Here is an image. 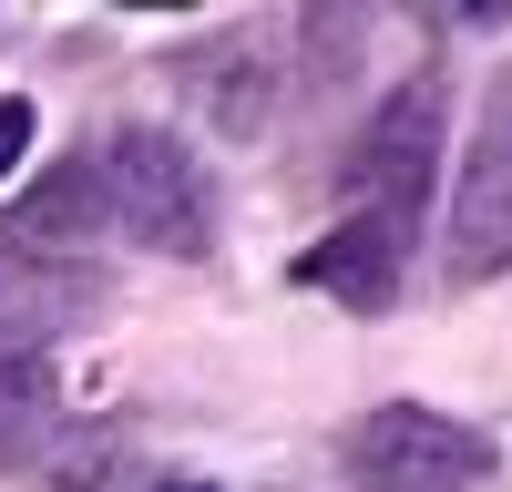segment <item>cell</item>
Instances as JSON below:
<instances>
[{"mask_svg":"<svg viewBox=\"0 0 512 492\" xmlns=\"http://www.w3.org/2000/svg\"><path fill=\"white\" fill-rule=\"evenodd\" d=\"M93 185H103V226H123L154 257H205L216 246V205H205L195 154L175 134H154V123H134V134H113L93 154Z\"/></svg>","mask_w":512,"mask_h":492,"instance_id":"6da1fadb","label":"cell"},{"mask_svg":"<svg viewBox=\"0 0 512 492\" xmlns=\"http://www.w3.org/2000/svg\"><path fill=\"white\" fill-rule=\"evenodd\" d=\"M338 472H349V492H472L492 472V451H482V431L441 421V410L390 400V410H369V421L349 431Z\"/></svg>","mask_w":512,"mask_h":492,"instance_id":"7a4b0ae2","label":"cell"},{"mask_svg":"<svg viewBox=\"0 0 512 492\" xmlns=\"http://www.w3.org/2000/svg\"><path fill=\"white\" fill-rule=\"evenodd\" d=\"M431 164H441V82H431V72H410L400 93L369 113V134H359V154H349V195H359V216L420 226Z\"/></svg>","mask_w":512,"mask_h":492,"instance_id":"3957f363","label":"cell"},{"mask_svg":"<svg viewBox=\"0 0 512 492\" xmlns=\"http://www.w3.org/2000/svg\"><path fill=\"white\" fill-rule=\"evenodd\" d=\"M441 267H451V287H482V277L512 267V82L492 93L482 134H472V154H461V175H451Z\"/></svg>","mask_w":512,"mask_h":492,"instance_id":"277c9868","label":"cell"},{"mask_svg":"<svg viewBox=\"0 0 512 492\" xmlns=\"http://www.w3.org/2000/svg\"><path fill=\"white\" fill-rule=\"evenodd\" d=\"M195 93H205V123H216L226 144H256V134H267V113H277V93H287V41H277L267 21H236L226 41H205Z\"/></svg>","mask_w":512,"mask_h":492,"instance_id":"5b68a950","label":"cell"},{"mask_svg":"<svg viewBox=\"0 0 512 492\" xmlns=\"http://www.w3.org/2000/svg\"><path fill=\"white\" fill-rule=\"evenodd\" d=\"M400 246H410V226H390V216H349L338 236H318L287 277L318 287V298H338V308H359V318H379V308L400 298Z\"/></svg>","mask_w":512,"mask_h":492,"instance_id":"8992f818","label":"cell"},{"mask_svg":"<svg viewBox=\"0 0 512 492\" xmlns=\"http://www.w3.org/2000/svg\"><path fill=\"white\" fill-rule=\"evenodd\" d=\"M103 226V185H93V164H52V175H41V195H21V216H11V236H0V246H21V257H31V246H72V236H93Z\"/></svg>","mask_w":512,"mask_h":492,"instance_id":"52a82bcc","label":"cell"},{"mask_svg":"<svg viewBox=\"0 0 512 492\" xmlns=\"http://www.w3.org/2000/svg\"><path fill=\"white\" fill-rule=\"evenodd\" d=\"M41 421H52V359L41 349H0V472L31 462Z\"/></svg>","mask_w":512,"mask_h":492,"instance_id":"ba28073f","label":"cell"},{"mask_svg":"<svg viewBox=\"0 0 512 492\" xmlns=\"http://www.w3.org/2000/svg\"><path fill=\"white\" fill-rule=\"evenodd\" d=\"M123 462H134V441H113V431H82L62 462H41V492H113Z\"/></svg>","mask_w":512,"mask_h":492,"instance_id":"9c48e42d","label":"cell"},{"mask_svg":"<svg viewBox=\"0 0 512 492\" xmlns=\"http://www.w3.org/2000/svg\"><path fill=\"white\" fill-rule=\"evenodd\" d=\"M21 154H31V103H21V93H0V175H11Z\"/></svg>","mask_w":512,"mask_h":492,"instance_id":"30bf717a","label":"cell"},{"mask_svg":"<svg viewBox=\"0 0 512 492\" xmlns=\"http://www.w3.org/2000/svg\"><path fill=\"white\" fill-rule=\"evenodd\" d=\"M154 492H216V482H154Z\"/></svg>","mask_w":512,"mask_h":492,"instance_id":"8fae6325","label":"cell"}]
</instances>
